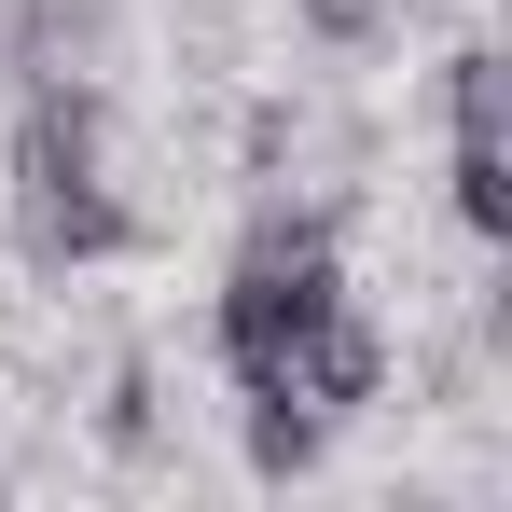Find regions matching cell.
<instances>
[{"instance_id": "obj_1", "label": "cell", "mask_w": 512, "mask_h": 512, "mask_svg": "<svg viewBox=\"0 0 512 512\" xmlns=\"http://www.w3.org/2000/svg\"><path fill=\"white\" fill-rule=\"evenodd\" d=\"M333 208H263L250 250H236V277H222V374L236 388H291V346H305V319L333 305Z\"/></svg>"}, {"instance_id": "obj_2", "label": "cell", "mask_w": 512, "mask_h": 512, "mask_svg": "<svg viewBox=\"0 0 512 512\" xmlns=\"http://www.w3.org/2000/svg\"><path fill=\"white\" fill-rule=\"evenodd\" d=\"M14 236H28V263H111L139 250V208L111 180H14Z\"/></svg>"}, {"instance_id": "obj_3", "label": "cell", "mask_w": 512, "mask_h": 512, "mask_svg": "<svg viewBox=\"0 0 512 512\" xmlns=\"http://www.w3.org/2000/svg\"><path fill=\"white\" fill-rule=\"evenodd\" d=\"M291 402H319V416H360V402H388V333H374L346 291L305 319V346H291Z\"/></svg>"}, {"instance_id": "obj_4", "label": "cell", "mask_w": 512, "mask_h": 512, "mask_svg": "<svg viewBox=\"0 0 512 512\" xmlns=\"http://www.w3.org/2000/svg\"><path fill=\"white\" fill-rule=\"evenodd\" d=\"M236 402H250V471H263V485L319 471V443H333V416H319V402H291V388H236Z\"/></svg>"}, {"instance_id": "obj_5", "label": "cell", "mask_w": 512, "mask_h": 512, "mask_svg": "<svg viewBox=\"0 0 512 512\" xmlns=\"http://www.w3.org/2000/svg\"><path fill=\"white\" fill-rule=\"evenodd\" d=\"M443 194H457V222H471L485 250L512 236V153H499V139H457V167H443Z\"/></svg>"}, {"instance_id": "obj_6", "label": "cell", "mask_w": 512, "mask_h": 512, "mask_svg": "<svg viewBox=\"0 0 512 512\" xmlns=\"http://www.w3.org/2000/svg\"><path fill=\"white\" fill-rule=\"evenodd\" d=\"M443 125L457 139H499V42H457L443 56Z\"/></svg>"}, {"instance_id": "obj_7", "label": "cell", "mask_w": 512, "mask_h": 512, "mask_svg": "<svg viewBox=\"0 0 512 512\" xmlns=\"http://www.w3.org/2000/svg\"><path fill=\"white\" fill-rule=\"evenodd\" d=\"M291 14H305V42H333V56L388 42V0H291Z\"/></svg>"}]
</instances>
